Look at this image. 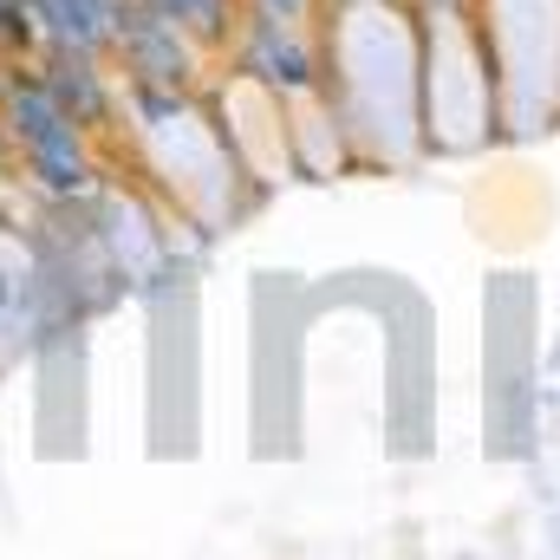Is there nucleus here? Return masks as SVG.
Listing matches in <instances>:
<instances>
[{
    "label": "nucleus",
    "mask_w": 560,
    "mask_h": 560,
    "mask_svg": "<svg viewBox=\"0 0 560 560\" xmlns=\"http://www.w3.org/2000/svg\"><path fill=\"white\" fill-rule=\"evenodd\" d=\"M0 131L13 150V176H26L46 202H79L98 189L105 163L98 138H85L39 85L33 66H7V92H0Z\"/></svg>",
    "instance_id": "nucleus-1"
},
{
    "label": "nucleus",
    "mask_w": 560,
    "mask_h": 560,
    "mask_svg": "<svg viewBox=\"0 0 560 560\" xmlns=\"http://www.w3.org/2000/svg\"><path fill=\"white\" fill-rule=\"evenodd\" d=\"M209 46H196L176 20H163L150 0L118 7V33H112V72L125 92V112L143 125L183 118L202 98V72H209Z\"/></svg>",
    "instance_id": "nucleus-2"
},
{
    "label": "nucleus",
    "mask_w": 560,
    "mask_h": 560,
    "mask_svg": "<svg viewBox=\"0 0 560 560\" xmlns=\"http://www.w3.org/2000/svg\"><path fill=\"white\" fill-rule=\"evenodd\" d=\"M222 66L248 85H261L268 98H306L326 85V66H319V46L300 20H280V13H261L248 7L235 39L222 46Z\"/></svg>",
    "instance_id": "nucleus-3"
},
{
    "label": "nucleus",
    "mask_w": 560,
    "mask_h": 560,
    "mask_svg": "<svg viewBox=\"0 0 560 560\" xmlns=\"http://www.w3.org/2000/svg\"><path fill=\"white\" fill-rule=\"evenodd\" d=\"M33 72H39V85H46V98L85 131V138H105L112 125H118V112H125V92H118V72H112V59L105 52H79V46H46L39 59H33Z\"/></svg>",
    "instance_id": "nucleus-4"
},
{
    "label": "nucleus",
    "mask_w": 560,
    "mask_h": 560,
    "mask_svg": "<svg viewBox=\"0 0 560 560\" xmlns=\"http://www.w3.org/2000/svg\"><path fill=\"white\" fill-rule=\"evenodd\" d=\"M163 20H176L196 46H209L215 59H222V46L235 39V26H242V13H248V0H150Z\"/></svg>",
    "instance_id": "nucleus-5"
},
{
    "label": "nucleus",
    "mask_w": 560,
    "mask_h": 560,
    "mask_svg": "<svg viewBox=\"0 0 560 560\" xmlns=\"http://www.w3.org/2000/svg\"><path fill=\"white\" fill-rule=\"evenodd\" d=\"M39 52H46L39 0H0V59L7 66H33Z\"/></svg>",
    "instance_id": "nucleus-6"
},
{
    "label": "nucleus",
    "mask_w": 560,
    "mask_h": 560,
    "mask_svg": "<svg viewBox=\"0 0 560 560\" xmlns=\"http://www.w3.org/2000/svg\"><path fill=\"white\" fill-rule=\"evenodd\" d=\"M398 7H411V13H436V7H456V0H398Z\"/></svg>",
    "instance_id": "nucleus-7"
},
{
    "label": "nucleus",
    "mask_w": 560,
    "mask_h": 560,
    "mask_svg": "<svg viewBox=\"0 0 560 560\" xmlns=\"http://www.w3.org/2000/svg\"><path fill=\"white\" fill-rule=\"evenodd\" d=\"M112 7H118V0H112Z\"/></svg>",
    "instance_id": "nucleus-8"
},
{
    "label": "nucleus",
    "mask_w": 560,
    "mask_h": 560,
    "mask_svg": "<svg viewBox=\"0 0 560 560\" xmlns=\"http://www.w3.org/2000/svg\"><path fill=\"white\" fill-rule=\"evenodd\" d=\"M118 7H125V0H118Z\"/></svg>",
    "instance_id": "nucleus-9"
}]
</instances>
